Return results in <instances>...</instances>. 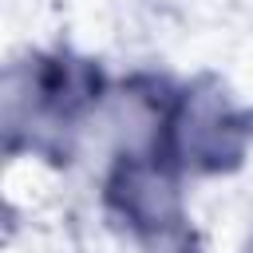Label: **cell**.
<instances>
[{
	"instance_id": "1",
	"label": "cell",
	"mask_w": 253,
	"mask_h": 253,
	"mask_svg": "<svg viewBox=\"0 0 253 253\" xmlns=\"http://www.w3.org/2000/svg\"><path fill=\"white\" fill-rule=\"evenodd\" d=\"M103 87L107 79L95 59L71 51L32 55L8 79V150H16L24 138L28 150L51 162H67L71 134L99 107Z\"/></svg>"
},
{
	"instance_id": "4",
	"label": "cell",
	"mask_w": 253,
	"mask_h": 253,
	"mask_svg": "<svg viewBox=\"0 0 253 253\" xmlns=\"http://www.w3.org/2000/svg\"><path fill=\"white\" fill-rule=\"evenodd\" d=\"M178 253H198V245H194V241H182V249H178Z\"/></svg>"
},
{
	"instance_id": "2",
	"label": "cell",
	"mask_w": 253,
	"mask_h": 253,
	"mask_svg": "<svg viewBox=\"0 0 253 253\" xmlns=\"http://www.w3.org/2000/svg\"><path fill=\"white\" fill-rule=\"evenodd\" d=\"M150 142L182 174H225L237 170L253 142V111L237 107L217 79H198L190 87L162 83Z\"/></svg>"
},
{
	"instance_id": "3",
	"label": "cell",
	"mask_w": 253,
	"mask_h": 253,
	"mask_svg": "<svg viewBox=\"0 0 253 253\" xmlns=\"http://www.w3.org/2000/svg\"><path fill=\"white\" fill-rule=\"evenodd\" d=\"M182 170L150 142L142 146H123L107 170L103 182V206L107 213L126 225L138 237H170L182 233V190H178Z\"/></svg>"
}]
</instances>
